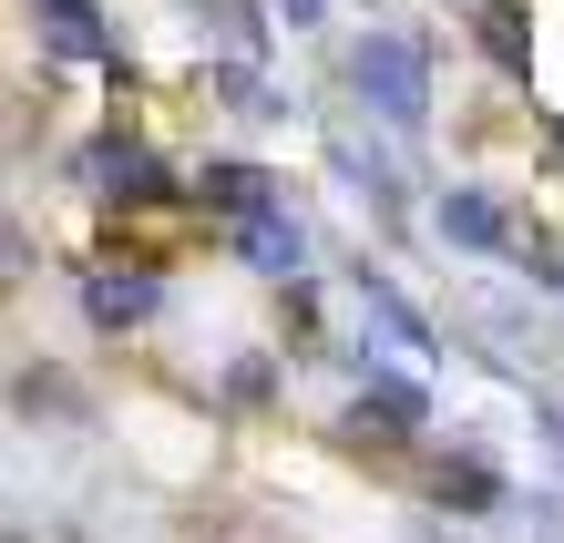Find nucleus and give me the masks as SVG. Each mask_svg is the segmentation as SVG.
I'll return each instance as SVG.
<instances>
[{
	"instance_id": "39448f33",
	"label": "nucleus",
	"mask_w": 564,
	"mask_h": 543,
	"mask_svg": "<svg viewBox=\"0 0 564 543\" xmlns=\"http://www.w3.org/2000/svg\"><path fill=\"white\" fill-rule=\"evenodd\" d=\"M83 308H93V328H144L164 308V287L154 278H83Z\"/></svg>"
},
{
	"instance_id": "7ed1b4c3",
	"label": "nucleus",
	"mask_w": 564,
	"mask_h": 543,
	"mask_svg": "<svg viewBox=\"0 0 564 543\" xmlns=\"http://www.w3.org/2000/svg\"><path fill=\"white\" fill-rule=\"evenodd\" d=\"M42 62H62V73H104V62H113L93 0H42Z\"/></svg>"
},
{
	"instance_id": "423d86ee",
	"label": "nucleus",
	"mask_w": 564,
	"mask_h": 543,
	"mask_svg": "<svg viewBox=\"0 0 564 543\" xmlns=\"http://www.w3.org/2000/svg\"><path fill=\"white\" fill-rule=\"evenodd\" d=\"M278 21H288V31H318V21H328V0H278Z\"/></svg>"
},
{
	"instance_id": "20e7f679",
	"label": "nucleus",
	"mask_w": 564,
	"mask_h": 543,
	"mask_svg": "<svg viewBox=\"0 0 564 543\" xmlns=\"http://www.w3.org/2000/svg\"><path fill=\"white\" fill-rule=\"evenodd\" d=\"M237 247H247V267H268V278H297V267H308V226L268 206L257 226H237Z\"/></svg>"
},
{
	"instance_id": "f03ea898",
	"label": "nucleus",
	"mask_w": 564,
	"mask_h": 543,
	"mask_svg": "<svg viewBox=\"0 0 564 543\" xmlns=\"http://www.w3.org/2000/svg\"><path fill=\"white\" fill-rule=\"evenodd\" d=\"M431 236H442L452 257H492V267H523V278H554V257L513 226L503 195H482V185H452L442 206H431Z\"/></svg>"
},
{
	"instance_id": "f257e3e1",
	"label": "nucleus",
	"mask_w": 564,
	"mask_h": 543,
	"mask_svg": "<svg viewBox=\"0 0 564 543\" xmlns=\"http://www.w3.org/2000/svg\"><path fill=\"white\" fill-rule=\"evenodd\" d=\"M349 93L380 123L421 133L431 123V62H421V42H401V31H359V42H349Z\"/></svg>"
}]
</instances>
